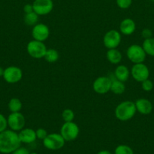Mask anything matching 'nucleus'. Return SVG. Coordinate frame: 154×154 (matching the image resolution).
<instances>
[{
  "label": "nucleus",
  "instance_id": "nucleus-1",
  "mask_svg": "<svg viewBox=\"0 0 154 154\" xmlns=\"http://www.w3.org/2000/svg\"><path fill=\"white\" fill-rule=\"evenodd\" d=\"M22 143L20 141L18 133L11 129H5L0 132V153H11L21 147Z\"/></svg>",
  "mask_w": 154,
  "mask_h": 154
},
{
  "label": "nucleus",
  "instance_id": "nucleus-2",
  "mask_svg": "<svg viewBox=\"0 0 154 154\" xmlns=\"http://www.w3.org/2000/svg\"><path fill=\"white\" fill-rule=\"evenodd\" d=\"M136 112L137 110L134 102L127 100L120 102L116 106L115 109V116L117 120L125 122L131 120L135 115Z\"/></svg>",
  "mask_w": 154,
  "mask_h": 154
},
{
  "label": "nucleus",
  "instance_id": "nucleus-3",
  "mask_svg": "<svg viewBox=\"0 0 154 154\" xmlns=\"http://www.w3.org/2000/svg\"><path fill=\"white\" fill-rule=\"evenodd\" d=\"M60 134L66 141H74L79 136V127L73 121L64 122L60 128Z\"/></svg>",
  "mask_w": 154,
  "mask_h": 154
},
{
  "label": "nucleus",
  "instance_id": "nucleus-4",
  "mask_svg": "<svg viewBox=\"0 0 154 154\" xmlns=\"http://www.w3.org/2000/svg\"><path fill=\"white\" fill-rule=\"evenodd\" d=\"M47 51L45 43L36 40H32L27 44V51L29 55L34 59L44 58Z\"/></svg>",
  "mask_w": 154,
  "mask_h": 154
},
{
  "label": "nucleus",
  "instance_id": "nucleus-5",
  "mask_svg": "<svg viewBox=\"0 0 154 154\" xmlns=\"http://www.w3.org/2000/svg\"><path fill=\"white\" fill-rule=\"evenodd\" d=\"M126 56L131 63L136 64L143 63L146 54L142 46L138 45H131L127 49Z\"/></svg>",
  "mask_w": 154,
  "mask_h": 154
},
{
  "label": "nucleus",
  "instance_id": "nucleus-6",
  "mask_svg": "<svg viewBox=\"0 0 154 154\" xmlns=\"http://www.w3.org/2000/svg\"><path fill=\"white\" fill-rule=\"evenodd\" d=\"M65 140L60 134H48L46 138L43 140V145L45 148L51 150H60L64 146Z\"/></svg>",
  "mask_w": 154,
  "mask_h": 154
},
{
  "label": "nucleus",
  "instance_id": "nucleus-7",
  "mask_svg": "<svg viewBox=\"0 0 154 154\" xmlns=\"http://www.w3.org/2000/svg\"><path fill=\"white\" fill-rule=\"evenodd\" d=\"M122 36L119 31L116 29L109 30L105 33L103 38L104 45L107 49H113L117 48L120 45Z\"/></svg>",
  "mask_w": 154,
  "mask_h": 154
},
{
  "label": "nucleus",
  "instance_id": "nucleus-8",
  "mask_svg": "<svg viewBox=\"0 0 154 154\" xmlns=\"http://www.w3.org/2000/svg\"><path fill=\"white\" fill-rule=\"evenodd\" d=\"M8 126L11 130L19 132L25 126L26 120L21 112L11 113L7 118Z\"/></svg>",
  "mask_w": 154,
  "mask_h": 154
},
{
  "label": "nucleus",
  "instance_id": "nucleus-9",
  "mask_svg": "<svg viewBox=\"0 0 154 154\" xmlns=\"http://www.w3.org/2000/svg\"><path fill=\"white\" fill-rule=\"evenodd\" d=\"M111 78L107 76H101L97 78L92 84L93 90L100 95L106 94L110 91L111 87Z\"/></svg>",
  "mask_w": 154,
  "mask_h": 154
},
{
  "label": "nucleus",
  "instance_id": "nucleus-10",
  "mask_svg": "<svg viewBox=\"0 0 154 154\" xmlns=\"http://www.w3.org/2000/svg\"><path fill=\"white\" fill-rule=\"evenodd\" d=\"M2 77L8 84H16L23 78V72L19 67L14 66H8L5 69Z\"/></svg>",
  "mask_w": 154,
  "mask_h": 154
},
{
  "label": "nucleus",
  "instance_id": "nucleus-11",
  "mask_svg": "<svg viewBox=\"0 0 154 154\" xmlns=\"http://www.w3.org/2000/svg\"><path fill=\"white\" fill-rule=\"evenodd\" d=\"M130 72H131V77L137 82L141 83L142 81L149 78V69L143 63H136V64L133 65Z\"/></svg>",
  "mask_w": 154,
  "mask_h": 154
},
{
  "label": "nucleus",
  "instance_id": "nucleus-12",
  "mask_svg": "<svg viewBox=\"0 0 154 154\" xmlns=\"http://www.w3.org/2000/svg\"><path fill=\"white\" fill-rule=\"evenodd\" d=\"M33 7V11L39 16H44L52 11L54 8V2L52 0H34Z\"/></svg>",
  "mask_w": 154,
  "mask_h": 154
},
{
  "label": "nucleus",
  "instance_id": "nucleus-13",
  "mask_svg": "<svg viewBox=\"0 0 154 154\" xmlns=\"http://www.w3.org/2000/svg\"><path fill=\"white\" fill-rule=\"evenodd\" d=\"M49 35V28L44 23L36 24L32 29V36L34 40L44 42L48 38Z\"/></svg>",
  "mask_w": 154,
  "mask_h": 154
},
{
  "label": "nucleus",
  "instance_id": "nucleus-14",
  "mask_svg": "<svg viewBox=\"0 0 154 154\" xmlns=\"http://www.w3.org/2000/svg\"><path fill=\"white\" fill-rule=\"evenodd\" d=\"M136 29V23L131 18H125L119 24V32L124 35H131Z\"/></svg>",
  "mask_w": 154,
  "mask_h": 154
},
{
  "label": "nucleus",
  "instance_id": "nucleus-15",
  "mask_svg": "<svg viewBox=\"0 0 154 154\" xmlns=\"http://www.w3.org/2000/svg\"><path fill=\"white\" fill-rule=\"evenodd\" d=\"M136 107V110L140 114L143 115H148L152 111V104L149 100L146 99H138L134 102Z\"/></svg>",
  "mask_w": 154,
  "mask_h": 154
},
{
  "label": "nucleus",
  "instance_id": "nucleus-16",
  "mask_svg": "<svg viewBox=\"0 0 154 154\" xmlns=\"http://www.w3.org/2000/svg\"><path fill=\"white\" fill-rule=\"evenodd\" d=\"M20 141L24 144H31L36 140V131L30 128H25L18 132Z\"/></svg>",
  "mask_w": 154,
  "mask_h": 154
},
{
  "label": "nucleus",
  "instance_id": "nucleus-17",
  "mask_svg": "<svg viewBox=\"0 0 154 154\" xmlns=\"http://www.w3.org/2000/svg\"><path fill=\"white\" fill-rule=\"evenodd\" d=\"M131 72L127 66L124 65H119L115 69L114 71V78L119 81L125 82L129 78Z\"/></svg>",
  "mask_w": 154,
  "mask_h": 154
},
{
  "label": "nucleus",
  "instance_id": "nucleus-18",
  "mask_svg": "<svg viewBox=\"0 0 154 154\" xmlns=\"http://www.w3.org/2000/svg\"><path fill=\"white\" fill-rule=\"evenodd\" d=\"M106 57H107V60L113 65L119 64L122 61V53L117 48L108 49L107 54H106Z\"/></svg>",
  "mask_w": 154,
  "mask_h": 154
},
{
  "label": "nucleus",
  "instance_id": "nucleus-19",
  "mask_svg": "<svg viewBox=\"0 0 154 154\" xmlns=\"http://www.w3.org/2000/svg\"><path fill=\"white\" fill-rule=\"evenodd\" d=\"M111 87H110V91L115 95H121L125 91V82L119 81L116 78H111Z\"/></svg>",
  "mask_w": 154,
  "mask_h": 154
},
{
  "label": "nucleus",
  "instance_id": "nucleus-20",
  "mask_svg": "<svg viewBox=\"0 0 154 154\" xmlns=\"http://www.w3.org/2000/svg\"><path fill=\"white\" fill-rule=\"evenodd\" d=\"M8 108L11 113L21 112L23 108V104L21 101L18 98H12L8 102Z\"/></svg>",
  "mask_w": 154,
  "mask_h": 154
},
{
  "label": "nucleus",
  "instance_id": "nucleus-21",
  "mask_svg": "<svg viewBox=\"0 0 154 154\" xmlns=\"http://www.w3.org/2000/svg\"><path fill=\"white\" fill-rule=\"evenodd\" d=\"M24 21L27 26H34L39 22V15L35 11L25 14L24 17Z\"/></svg>",
  "mask_w": 154,
  "mask_h": 154
},
{
  "label": "nucleus",
  "instance_id": "nucleus-22",
  "mask_svg": "<svg viewBox=\"0 0 154 154\" xmlns=\"http://www.w3.org/2000/svg\"><path fill=\"white\" fill-rule=\"evenodd\" d=\"M142 48H143L146 55L154 57V38L144 39Z\"/></svg>",
  "mask_w": 154,
  "mask_h": 154
},
{
  "label": "nucleus",
  "instance_id": "nucleus-23",
  "mask_svg": "<svg viewBox=\"0 0 154 154\" xmlns=\"http://www.w3.org/2000/svg\"><path fill=\"white\" fill-rule=\"evenodd\" d=\"M59 57H60V55H59L58 51L53 48H50V49H47L44 59L48 63H53L57 62L59 60Z\"/></svg>",
  "mask_w": 154,
  "mask_h": 154
},
{
  "label": "nucleus",
  "instance_id": "nucleus-24",
  "mask_svg": "<svg viewBox=\"0 0 154 154\" xmlns=\"http://www.w3.org/2000/svg\"><path fill=\"white\" fill-rule=\"evenodd\" d=\"M115 154H134V151L129 146L120 144L115 149Z\"/></svg>",
  "mask_w": 154,
  "mask_h": 154
},
{
  "label": "nucleus",
  "instance_id": "nucleus-25",
  "mask_svg": "<svg viewBox=\"0 0 154 154\" xmlns=\"http://www.w3.org/2000/svg\"><path fill=\"white\" fill-rule=\"evenodd\" d=\"M61 117L64 122H71L73 121L74 118H75V114H74L72 110L66 108L62 111Z\"/></svg>",
  "mask_w": 154,
  "mask_h": 154
},
{
  "label": "nucleus",
  "instance_id": "nucleus-26",
  "mask_svg": "<svg viewBox=\"0 0 154 154\" xmlns=\"http://www.w3.org/2000/svg\"><path fill=\"white\" fill-rule=\"evenodd\" d=\"M116 5L121 9H127L132 4V0H116Z\"/></svg>",
  "mask_w": 154,
  "mask_h": 154
},
{
  "label": "nucleus",
  "instance_id": "nucleus-27",
  "mask_svg": "<svg viewBox=\"0 0 154 154\" xmlns=\"http://www.w3.org/2000/svg\"><path fill=\"white\" fill-rule=\"evenodd\" d=\"M141 87L143 90L146 92H149L153 88V83L152 81L149 80V78L141 82Z\"/></svg>",
  "mask_w": 154,
  "mask_h": 154
},
{
  "label": "nucleus",
  "instance_id": "nucleus-28",
  "mask_svg": "<svg viewBox=\"0 0 154 154\" xmlns=\"http://www.w3.org/2000/svg\"><path fill=\"white\" fill-rule=\"evenodd\" d=\"M36 138L39 140H42L43 141L46 136L48 135V132H47L46 129H43V128H39L36 130Z\"/></svg>",
  "mask_w": 154,
  "mask_h": 154
},
{
  "label": "nucleus",
  "instance_id": "nucleus-29",
  "mask_svg": "<svg viewBox=\"0 0 154 154\" xmlns=\"http://www.w3.org/2000/svg\"><path fill=\"white\" fill-rule=\"evenodd\" d=\"M8 127V121L7 118L5 117L3 114H0V132H3Z\"/></svg>",
  "mask_w": 154,
  "mask_h": 154
},
{
  "label": "nucleus",
  "instance_id": "nucleus-30",
  "mask_svg": "<svg viewBox=\"0 0 154 154\" xmlns=\"http://www.w3.org/2000/svg\"><path fill=\"white\" fill-rule=\"evenodd\" d=\"M141 35L144 39H147L149 38H152V32L149 29H144L142 30Z\"/></svg>",
  "mask_w": 154,
  "mask_h": 154
},
{
  "label": "nucleus",
  "instance_id": "nucleus-31",
  "mask_svg": "<svg viewBox=\"0 0 154 154\" xmlns=\"http://www.w3.org/2000/svg\"><path fill=\"white\" fill-rule=\"evenodd\" d=\"M28 150L25 147H20L19 148H18L17 150H15L14 151L12 152L11 154H29Z\"/></svg>",
  "mask_w": 154,
  "mask_h": 154
},
{
  "label": "nucleus",
  "instance_id": "nucleus-32",
  "mask_svg": "<svg viewBox=\"0 0 154 154\" xmlns=\"http://www.w3.org/2000/svg\"><path fill=\"white\" fill-rule=\"evenodd\" d=\"M24 11L25 14H28L30 13V12L34 11H33V4H26L24 6Z\"/></svg>",
  "mask_w": 154,
  "mask_h": 154
},
{
  "label": "nucleus",
  "instance_id": "nucleus-33",
  "mask_svg": "<svg viewBox=\"0 0 154 154\" xmlns=\"http://www.w3.org/2000/svg\"><path fill=\"white\" fill-rule=\"evenodd\" d=\"M98 154H112L110 151L108 150H101L100 152H98Z\"/></svg>",
  "mask_w": 154,
  "mask_h": 154
},
{
  "label": "nucleus",
  "instance_id": "nucleus-34",
  "mask_svg": "<svg viewBox=\"0 0 154 154\" xmlns=\"http://www.w3.org/2000/svg\"><path fill=\"white\" fill-rule=\"evenodd\" d=\"M4 70L5 69L3 68H2L0 66V77H2L3 76V74H4Z\"/></svg>",
  "mask_w": 154,
  "mask_h": 154
},
{
  "label": "nucleus",
  "instance_id": "nucleus-35",
  "mask_svg": "<svg viewBox=\"0 0 154 154\" xmlns=\"http://www.w3.org/2000/svg\"><path fill=\"white\" fill-rule=\"evenodd\" d=\"M29 154H38V153H30Z\"/></svg>",
  "mask_w": 154,
  "mask_h": 154
},
{
  "label": "nucleus",
  "instance_id": "nucleus-36",
  "mask_svg": "<svg viewBox=\"0 0 154 154\" xmlns=\"http://www.w3.org/2000/svg\"><path fill=\"white\" fill-rule=\"evenodd\" d=\"M151 1H152V2H154V0H151Z\"/></svg>",
  "mask_w": 154,
  "mask_h": 154
},
{
  "label": "nucleus",
  "instance_id": "nucleus-37",
  "mask_svg": "<svg viewBox=\"0 0 154 154\" xmlns=\"http://www.w3.org/2000/svg\"></svg>",
  "mask_w": 154,
  "mask_h": 154
}]
</instances>
